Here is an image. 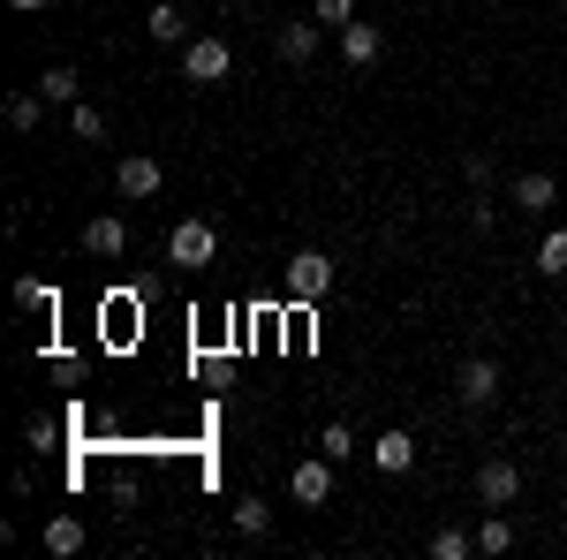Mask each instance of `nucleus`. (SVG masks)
<instances>
[{"label": "nucleus", "mask_w": 567, "mask_h": 560, "mask_svg": "<svg viewBox=\"0 0 567 560\" xmlns=\"http://www.w3.org/2000/svg\"><path fill=\"white\" fill-rule=\"evenodd\" d=\"M213 251H219L213 220H175V235H167V265L197 273V265H213Z\"/></svg>", "instance_id": "nucleus-1"}, {"label": "nucleus", "mask_w": 567, "mask_h": 560, "mask_svg": "<svg viewBox=\"0 0 567 560\" xmlns=\"http://www.w3.org/2000/svg\"><path fill=\"white\" fill-rule=\"evenodd\" d=\"M227 69H235V45L227 39H189L182 45V77H189V84H227Z\"/></svg>", "instance_id": "nucleus-2"}, {"label": "nucleus", "mask_w": 567, "mask_h": 560, "mask_svg": "<svg viewBox=\"0 0 567 560\" xmlns=\"http://www.w3.org/2000/svg\"><path fill=\"white\" fill-rule=\"evenodd\" d=\"M288 296L296 303L333 296V258H326V251H296V258H288Z\"/></svg>", "instance_id": "nucleus-3"}, {"label": "nucleus", "mask_w": 567, "mask_h": 560, "mask_svg": "<svg viewBox=\"0 0 567 560\" xmlns=\"http://www.w3.org/2000/svg\"><path fill=\"white\" fill-rule=\"evenodd\" d=\"M288 500H296V508H326V500H333V455L296 462V470H288Z\"/></svg>", "instance_id": "nucleus-4"}, {"label": "nucleus", "mask_w": 567, "mask_h": 560, "mask_svg": "<svg viewBox=\"0 0 567 560\" xmlns=\"http://www.w3.org/2000/svg\"><path fill=\"white\" fill-rule=\"evenodd\" d=\"M454 394H462V409H492V401H499V364H492V356H470V364L454 371Z\"/></svg>", "instance_id": "nucleus-5"}, {"label": "nucleus", "mask_w": 567, "mask_h": 560, "mask_svg": "<svg viewBox=\"0 0 567 560\" xmlns=\"http://www.w3.org/2000/svg\"><path fill=\"white\" fill-rule=\"evenodd\" d=\"M114 190H122L130 205H144V197H159V190H167V167H159V160H144V152H130V160L114 167Z\"/></svg>", "instance_id": "nucleus-6"}, {"label": "nucleus", "mask_w": 567, "mask_h": 560, "mask_svg": "<svg viewBox=\"0 0 567 560\" xmlns=\"http://www.w3.org/2000/svg\"><path fill=\"white\" fill-rule=\"evenodd\" d=\"M477 500L484 508H515V500H523V470H515L507 455H492V462L477 470Z\"/></svg>", "instance_id": "nucleus-7"}, {"label": "nucleus", "mask_w": 567, "mask_h": 560, "mask_svg": "<svg viewBox=\"0 0 567 560\" xmlns=\"http://www.w3.org/2000/svg\"><path fill=\"white\" fill-rule=\"evenodd\" d=\"M333 39H341V61H349V69H379V53H386L379 23H341Z\"/></svg>", "instance_id": "nucleus-8"}, {"label": "nucleus", "mask_w": 567, "mask_h": 560, "mask_svg": "<svg viewBox=\"0 0 567 560\" xmlns=\"http://www.w3.org/2000/svg\"><path fill=\"white\" fill-rule=\"evenodd\" d=\"M84 251H91V258H122V251H130V220H122V213H99L84 227Z\"/></svg>", "instance_id": "nucleus-9"}, {"label": "nucleus", "mask_w": 567, "mask_h": 560, "mask_svg": "<svg viewBox=\"0 0 567 560\" xmlns=\"http://www.w3.org/2000/svg\"><path fill=\"white\" fill-rule=\"evenodd\" d=\"M280 61H296V69H303V61H318V45H326V23H280Z\"/></svg>", "instance_id": "nucleus-10"}, {"label": "nucleus", "mask_w": 567, "mask_h": 560, "mask_svg": "<svg viewBox=\"0 0 567 560\" xmlns=\"http://www.w3.org/2000/svg\"><path fill=\"white\" fill-rule=\"evenodd\" d=\"M371 462H379L386 477L416 470V439H409V431H379V439H371Z\"/></svg>", "instance_id": "nucleus-11"}, {"label": "nucleus", "mask_w": 567, "mask_h": 560, "mask_svg": "<svg viewBox=\"0 0 567 560\" xmlns=\"http://www.w3.org/2000/svg\"><path fill=\"white\" fill-rule=\"evenodd\" d=\"M144 39L152 45H189V16H182L175 0H159V8L144 16Z\"/></svg>", "instance_id": "nucleus-12"}, {"label": "nucleus", "mask_w": 567, "mask_h": 560, "mask_svg": "<svg viewBox=\"0 0 567 560\" xmlns=\"http://www.w3.org/2000/svg\"><path fill=\"white\" fill-rule=\"evenodd\" d=\"M0 114H8V130H16V136H31V130L45 122V91H39V84H31V91H16V99H8Z\"/></svg>", "instance_id": "nucleus-13"}, {"label": "nucleus", "mask_w": 567, "mask_h": 560, "mask_svg": "<svg viewBox=\"0 0 567 560\" xmlns=\"http://www.w3.org/2000/svg\"><path fill=\"white\" fill-rule=\"evenodd\" d=\"M39 91H45V106H76V91H84V77H76L69 61H53V69L39 77Z\"/></svg>", "instance_id": "nucleus-14"}, {"label": "nucleus", "mask_w": 567, "mask_h": 560, "mask_svg": "<svg viewBox=\"0 0 567 560\" xmlns=\"http://www.w3.org/2000/svg\"><path fill=\"white\" fill-rule=\"evenodd\" d=\"M553 197H560V182H553V174H515V205H529V213H553Z\"/></svg>", "instance_id": "nucleus-15"}, {"label": "nucleus", "mask_w": 567, "mask_h": 560, "mask_svg": "<svg viewBox=\"0 0 567 560\" xmlns=\"http://www.w3.org/2000/svg\"><path fill=\"white\" fill-rule=\"evenodd\" d=\"M45 553H53V560L84 553V522H76V516H53V522H45Z\"/></svg>", "instance_id": "nucleus-16"}, {"label": "nucleus", "mask_w": 567, "mask_h": 560, "mask_svg": "<svg viewBox=\"0 0 567 560\" xmlns=\"http://www.w3.org/2000/svg\"><path fill=\"white\" fill-rule=\"evenodd\" d=\"M477 553H484V560H499V553H515V522L499 516V508H492V522H484V530H477Z\"/></svg>", "instance_id": "nucleus-17"}, {"label": "nucleus", "mask_w": 567, "mask_h": 560, "mask_svg": "<svg viewBox=\"0 0 567 560\" xmlns=\"http://www.w3.org/2000/svg\"><path fill=\"white\" fill-rule=\"evenodd\" d=\"M477 553V538L462 530V522H446V530H432V560H470Z\"/></svg>", "instance_id": "nucleus-18"}, {"label": "nucleus", "mask_w": 567, "mask_h": 560, "mask_svg": "<svg viewBox=\"0 0 567 560\" xmlns=\"http://www.w3.org/2000/svg\"><path fill=\"white\" fill-rule=\"evenodd\" d=\"M235 530H243V538H265V530H272V508H265L258 492H243V500H235Z\"/></svg>", "instance_id": "nucleus-19"}, {"label": "nucleus", "mask_w": 567, "mask_h": 560, "mask_svg": "<svg viewBox=\"0 0 567 560\" xmlns=\"http://www.w3.org/2000/svg\"><path fill=\"white\" fill-rule=\"evenodd\" d=\"M537 273H545V281H560V273H567V227H553V235L537 243Z\"/></svg>", "instance_id": "nucleus-20"}, {"label": "nucleus", "mask_w": 567, "mask_h": 560, "mask_svg": "<svg viewBox=\"0 0 567 560\" xmlns=\"http://www.w3.org/2000/svg\"><path fill=\"white\" fill-rule=\"evenodd\" d=\"M69 130L84 136V144H99V136H106V114H99V106H84V99H76V106H69Z\"/></svg>", "instance_id": "nucleus-21"}, {"label": "nucleus", "mask_w": 567, "mask_h": 560, "mask_svg": "<svg viewBox=\"0 0 567 560\" xmlns=\"http://www.w3.org/2000/svg\"><path fill=\"white\" fill-rule=\"evenodd\" d=\"M16 303H23V310H45V318H53V288H45V281H31V273L16 281Z\"/></svg>", "instance_id": "nucleus-22"}, {"label": "nucleus", "mask_w": 567, "mask_h": 560, "mask_svg": "<svg viewBox=\"0 0 567 560\" xmlns=\"http://www.w3.org/2000/svg\"><path fill=\"white\" fill-rule=\"evenodd\" d=\"M349 447H355V431H349V425H326V431H318V455H333V462H349Z\"/></svg>", "instance_id": "nucleus-23"}, {"label": "nucleus", "mask_w": 567, "mask_h": 560, "mask_svg": "<svg viewBox=\"0 0 567 560\" xmlns=\"http://www.w3.org/2000/svg\"><path fill=\"white\" fill-rule=\"evenodd\" d=\"M310 16H318V23H326V31H341V23H355V0H318V8H310Z\"/></svg>", "instance_id": "nucleus-24"}, {"label": "nucleus", "mask_w": 567, "mask_h": 560, "mask_svg": "<svg viewBox=\"0 0 567 560\" xmlns=\"http://www.w3.org/2000/svg\"><path fill=\"white\" fill-rule=\"evenodd\" d=\"M462 182H470V190H484V182H492V160H484V152H470V160H462Z\"/></svg>", "instance_id": "nucleus-25"}, {"label": "nucleus", "mask_w": 567, "mask_h": 560, "mask_svg": "<svg viewBox=\"0 0 567 560\" xmlns=\"http://www.w3.org/2000/svg\"><path fill=\"white\" fill-rule=\"evenodd\" d=\"M492 220H499V205H484V197H470V227H477V235H492Z\"/></svg>", "instance_id": "nucleus-26"}, {"label": "nucleus", "mask_w": 567, "mask_h": 560, "mask_svg": "<svg viewBox=\"0 0 567 560\" xmlns=\"http://www.w3.org/2000/svg\"><path fill=\"white\" fill-rule=\"evenodd\" d=\"M8 8H23V16H39V8H45V0H8Z\"/></svg>", "instance_id": "nucleus-27"}, {"label": "nucleus", "mask_w": 567, "mask_h": 560, "mask_svg": "<svg viewBox=\"0 0 567 560\" xmlns=\"http://www.w3.org/2000/svg\"><path fill=\"white\" fill-rule=\"evenodd\" d=\"M560 538H567V516H560Z\"/></svg>", "instance_id": "nucleus-28"}]
</instances>
